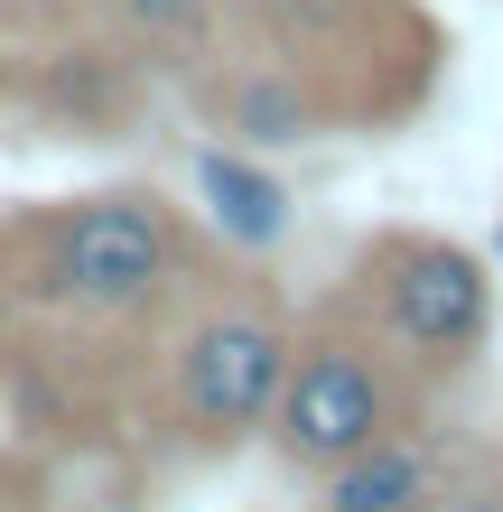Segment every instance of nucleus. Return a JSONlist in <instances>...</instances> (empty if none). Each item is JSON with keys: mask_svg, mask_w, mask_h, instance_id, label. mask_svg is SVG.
<instances>
[{"mask_svg": "<svg viewBox=\"0 0 503 512\" xmlns=\"http://www.w3.org/2000/svg\"><path fill=\"white\" fill-rule=\"evenodd\" d=\"M196 280V233L159 187H94L0 215V326H140Z\"/></svg>", "mask_w": 503, "mask_h": 512, "instance_id": "nucleus-1", "label": "nucleus"}, {"mask_svg": "<svg viewBox=\"0 0 503 512\" xmlns=\"http://www.w3.org/2000/svg\"><path fill=\"white\" fill-rule=\"evenodd\" d=\"M420 391L429 382L354 308H327L317 326L289 336V364H280V391H271V419H261V429H271V447L299 475H327L354 447L410 429V419H420Z\"/></svg>", "mask_w": 503, "mask_h": 512, "instance_id": "nucleus-2", "label": "nucleus"}, {"mask_svg": "<svg viewBox=\"0 0 503 512\" xmlns=\"http://www.w3.org/2000/svg\"><path fill=\"white\" fill-rule=\"evenodd\" d=\"M345 308L420 382H438V373H466L494 345V270H485V252L448 243V233L392 224L354 252V298Z\"/></svg>", "mask_w": 503, "mask_h": 512, "instance_id": "nucleus-3", "label": "nucleus"}, {"mask_svg": "<svg viewBox=\"0 0 503 512\" xmlns=\"http://www.w3.org/2000/svg\"><path fill=\"white\" fill-rule=\"evenodd\" d=\"M289 364V317L271 298H205L168 336V419L187 447H243L271 419V391Z\"/></svg>", "mask_w": 503, "mask_h": 512, "instance_id": "nucleus-4", "label": "nucleus"}, {"mask_svg": "<svg viewBox=\"0 0 503 512\" xmlns=\"http://www.w3.org/2000/svg\"><path fill=\"white\" fill-rule=\"evenodd\" d=\"M196 103H205V122H215L233 149H289V140H317V131L336 122V94L280 38L224 56V66L196 84Z\"/></svg>", "mask_w": 503, "mask_h": 512, "instance_id": "nucleus-5", "label": "nucleus"}, {"mask_svg": "<svg viewBox=\"0 0 503 512\" xmlns=\"http://www.w3.org/2000/svg\"><path fill=\"white\" fill-rule=\"evenodd\" d=\"M19 103L75 140H112L140 103V56L112 28H75V38H56L47 56L19 66Z\"/></svg>", "mask_w": 503, "mask_h": 512, "instance_id": "nucleus-6", "label": "nucleus"}, {"mask_svg": "<svg viewBox=\"0 0 503 512\" xmlns=\"http://www.w3.org/2000/svg\"><path fill=\"white\" fill-rule=\"evenodd\" d=\"M457 494V466L438 457V438L410 419V429L354 447V457H336L327 475H317V512H438Z\"/></svg>", "mask_w": 503, "mask_h": 512, "instance_id": "nucleus-7", "label": "nucleus"}, {"mask_svg": "<svg viewBox=\"0 0 503 512\" xmlns=\"http://www.w3.org/2000/svg\"><path fill=\"white\" fill-rule=\"evenodd\" d=\"M224 10L233 0H84V19L112 28L140 66H196V56H215Z\"/></svg>", "mask_w": 503, "mask_h": 512, "instance_id": "nucleus-8", "label": "nucleus"}, {"mask_svg": "<svg viewBox=\"0 0 503 512\" xmlns=\"http://www.w3.org/2000/svg\"><path fill=\"white\" fill-rule=\"evenodd\" d=\"M205 196H215L224 233H243V243H271V233H280V187H271L261 168H243L233 149H215V159H205Z\"/></svg>", "mask_w": 503, "mask_h": 512, "instance_id": "nucleus-9", "label": "nucleus"}, {"mask_svg": "<svg viewBox=\"0 0 503 512\" xmlns=\"http://www.w3.org/2000/svg\"><path fill=\"white\" fill-rule=\"evenodd\" d=\"M0 512H75V503H56V494H38L28 475H10L0 466Z\"/></svg>", "mask_w": 503, "mask_h": 512, "instance_id": "nucleus-10", "label": "nucleus"}, {"mask_svg": "<svg viewBox=\"0 0 503 512\" xmlns=\"http://www.w3.org/2000/svg\"><path fill=\"white\" fill-rule=\"evenodd\" d=\"M448 512H503V485H457Z\"/></svg>", "mask_w": 503, "mask_h": 512, "instance_id": "nucleus-11", "label": "nucleus"}, {"mask_svg": "<svg viewBox=\"0 0 503 512\" xmlns=\"http://www.w3.org/2000/svg\"><path fill=\"white\" fill-rule=\"evenodd\" d=\"M438 512H448V503H438Z\"/></svg>", "mask_w": 503, "mask_h": 512, "instance_id": "nucleus-12", "label": "nucleus"}]
</instances>
